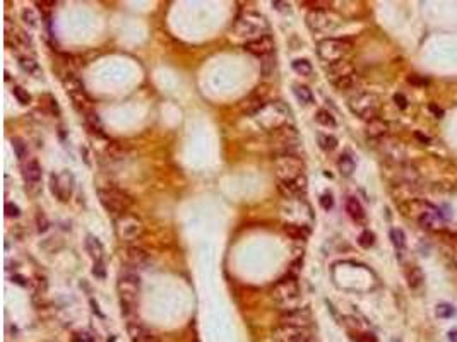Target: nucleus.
Listing matches in <instances>:
<instances>
[{
  "mask_svg": "<svg viewBox=\"0 0 457 342\" xmlns=\"http://www.w3.org/2000/svg\"><path fill=\"white\" fill-rule=\"evenodd\" d=\"M356 84H358V75H356V74L348 75V77L339 79L338 82H334V86L339 89V91H348V89H353Z\"/></svg>",
  "mask_w": 457,
  "mask_h": 342,
  "instance_id": "nucleus-35",
  "label": "nucleus"
},
{
  "mask_svg": "<svg viewBox=\"0 0 457 342\" xmlns=\"http://www.w3.org/2000/svg\"><path fill=\"white\" fill-rule=\"evenodd\" d=\"M394 101H396V104H398L401 110H404L406 106H408V99H406L404 94H399V93L394 94Z\"/></svg>",
  "mask_w": 457,
  "mask_h": 342,
  "instance_id": "nucleus-47",
  "label": "nucleus"
},
{
  "mask_svg": "<svg viewBox=\"0 0 457 342\" xmlns=\"http://www.w3.org/2000/svg\"><path fill=\"white\" fill-rule=\"evenodd\" d=\"M278 188L284 199H295V197H298V195L305 194V190H307V178H305V175H303V177L296 178L295 182H291V183L279 182Z\"/></svg>",
  "mask_w": 457,
  "mask_h": 342,
  "instance_id": "nucleus-19",
  "label": "nucleus"
},
{
  "mask_svg": "<svg viewBox=\"0 0 457 342\" xmlns=\"http://www.w3.org/2000/svg\"><path fill=\"white\" fill-rule=\"evenodd\" d=\"M406 279H408V284L409 288L416 289L418 286L423 284V270H421L418 265H409L408 269H406Z\"/></svg>",
  "mask_w": 457,
  "mask_h": 342,
  "instance_id": "nucleus-26",
  "label": "nucleus"
},
{
  "mask_svg": "<svg viewBox=\"0 0 457 342\" xmlns=\"http://www.w3.org/2000/svg\"><path fill=\"white\" fill-rule=\"evenodd\" d=\"M84 245H86V251L89 253V256L94 260V262H101L103 259V245L101 241H99L96 236L93 234H88L86 236V241H84Z\"/></svg>",
  "mask_w": 457,
  "mask_h": 342,
  "instance_id": "nucleus-24",
  "label": "nucleus"
},
{
  "mask_svg": "<svg viewBox=\"0 0 457 342\" xmlns=\"http://www.w3.org/2000/svg\"><path fill=\"white\" fill-rule=\"evenodd\" d=\"M269 34V23L257 12H243L237 17L232 26V36L240 41H254Z\"/></svg>",
  "mask_w": 457,
  "mask_h": 342,
  "instance_id": "nucleus-1",
  "label": "nucleus"
},
{
  "mask_svg": "<svg viewBox=\"0 0 457 342\" xmlns=\"http://www.w3.org/2000/svg\"><path fill=\"white\" fill-rule=\"evenodd\" d=\"M271 294H273V300L279 306H283L284 311H288V310L298 308L301 291H300V284L295 275H286V277L278 281V284L274 286V289Z\"/></svg>",
  "mask_w": 457,
  "mask_h": 342,
  "instance_id": "nucleus-5",
  "label": "nucleus"
},
{
  "mask_svg": "<svg viewBox=\"0 0 457 342\" xmlns=\"http://www.w3.org/2000/svg\"><path fill=\"white\" fill-rule=\"evenodd\" d=\"M293 91H295V96H296V99H298L300 103H303V104H310V103L314 101V94H312V91H310V88H307V86L296 84L295 88H293Z\"/></svg>",
  "mask_w": 457,
  "mask_h": 342,
  "instance_id": "nucleus-31",
  "label": "nucleus"
},
{
  "mask_svg": "<svg viewBox=\"0 0 457 342\" xmlns=\"http://www.w3.org/2000/svg\"><path fill=\"white\" fill-rule=\"evenodd\" d=\"M390 240H392V243L398 250H403L406 246V236L401 229H390Z\"/></svg>",
  "mask_w": 457,
  "mask_h": 342,
  "instance_id": "nucleus-38",
  "label": "nucleus"
},
{
  "mask_svg": "<svg viewBox=\"0 0 457 342\" xmlns=\"http://www.w3.org/2000/svg\"><path fill=\"white\" fill-rule=\"evenodd\" d=\"M382 140V145H380V151H382V154L387 158L389 161H394V163H399V161H403L404 158V151H403V145H401L399 142H396V140L392 139H380Z\"/></svg>",
  "mask_w": 457,
  "mask_h": 342,
  "instance_id": "nucleus-21",
  "label": "nucleus"
},
{
  "mask_svg": "<svg viewBox=\"0 0 457 342\" xmlns=\"http://www.w3.org/2000/svg\"><path fill=\"white\" fill-rule=\"evenodd\" d=\"M353 45L341 38H325L317 45L319 57L327 63H336L344 60V57L351 52Z\"/></svg>",
  "mask_w": 457,
  "mask_h": 342,
  "instance_id": "nucleus-9",
  "label": "nucleus"
},
{
  "mask_svg": "<svg viewBox=\"0 0 457 342\" xmlns=\"http://www.w3.org/2000/svg\"><path fill=\"white\" fill-rule=\"evenodd\" d=\"M50 188H52L53 195L62 202H67L69 197L72 195L74 188V177L69 171H62L58 175H52L50 177Z\"/></svg>",
  "mask_w": 457,
  "mask_h": 342,
  "instance_id": "nucleus-13",
  "label": "nucleus"
},
{
  "mask_svg": "<svg viewBox=\"0 0 457 342\" xmlns=\"http://www.w3.org/2000/svg\"><path fill=\"white\" fill-rule=\"evenodd\" d=\"M84 120H86V125H88V129L89 130H93V132H96L98 135H103V132H101V120H99V117L96 113H89V115H86V117H84Z\"/></svg>",
  "mask_w": 457,
  "mask_h": 342,
  "instance_id": "nucleus-36",
  "label": "nucleus"
},
{
  "mask_svg": "<svg viewBox=\"0 0 457 342\" xmlns=\"http://www.w3.org/2000/svg\"><path fill=\"white\" fill-rule=\"evenodd\" d=\"M36 6L41 9V11L48 12L50 9L55 7V2H53V0H41V2H36Z\"/></svg>",
  "mask_w": 457,
  "mask_h": 342,
  "instance_id": "nucleus-48",
  "label": "nucleus"
},
{
  "mask_svg": "<svg viewBox=\"0 0 457 342\" xmlns=\"http://www.w3.org/2000/svg\"><path fill=\"white\" fill-rule=\"evenodd\" d=\"M273 7H276L278 11H284V12L289 11V4L288 2H278V0H276V2H273Z\"/></svg>",
  "mask_w": 457,
  "mask_h": 342,
  "instance_id": "nucleus-50",
  "label": "nucleus"
},
{
  "mask_svg": "<svg viewBox=\"0 0 457 342\" xmlns=\"http://www.w3.org/2000/svg\"><path fill=\"white\" fill-rule=\"evenodd\" d=\"M310 318H312V313L307 306H298V308L288 310L281 315L279 322L283 325H295V327H308L310 325Z\"/></svg>",
  "mask_w": 457,
  "mask_h": 342,
  "instance_id": "nucleus-14",
  "label": "nucleus"
},
{
  "mask_svg": "<svg viewBox=\"0 0 457 342\" xmlns=\"http://www.w3.org/2000/svg\"><path fill=\"white\" fill-rule=\"evenodd\" d=\"M243 47L252 55H257V57H269V55L274 52V39L267 34V36H262L259 39H254V41L245 43Z\"/></svg>",
  "mask_w": 457,
  "mask_h": 342,
  "instance_id": "nucleus-15",
  "label": "nucleus"
},
{
  "mask_svg": "<svg viewBox=\"0 0 457 342\" xmlns=\"http://www.w3.org/2000/svg\"><path fill=\"white\" fill-rule=\"evenodd\" d=\"M70 96V99H72V103H74V108L77 110L79 113H82L84 117H86V115H89V113H93V99L88 96V93L86 91H79V93H72V94H69Z\"/></svg>",
  "mask_w": 457,
  "mask_h": 342,
  "instance_id": "nucleus-22",
  "label": "nucleus"
},
{
  "mask_svg": "<svg viewBox=\"0 0 457 342\" xmlns=\"http://www.w3.org/2000/svg\"><path fill=\"white\" fill-rule=\"evenodd\" d=\"M41 166H39V163L36 159H29L24 163L23 166V178L24 182H26V187L31 188V187H38L39 180H41Z\"/></svg>",
  "mask_w": 457,
  "mask_h": 342,
  "instance_id": "nucleus-18",
  "label": "nucleus"
},
{
  "mask_svg": "<svg viewBox=\"0 0 457 342\" xmlns=\"http://www.w3.org/2000/svg\"><path fill=\"white\" fill-rule=\"evenodd\" d=\"M428 108H430V112H433L437 115V117H442V115H444V112H442L439 106H435V104H430Z\"/></svg>",
  "mask_w": 457,
  "mask_h": 342,
  "instance_id": "nucleus-52",
  "label": "nucleus"
},
{
  "mask_svg": "<svg viewBox=\"0 0 457 342\" xmlns=\"http://www.w3.org/2000/svg\"><path fill=\"white\" fill-rule=\"evenodd\" d=\"M348 106L356 117L370 122V120L379 117L380 99L371 93H356L349 98Z\"/></svg>",
  "mask_w": 457,
  "mask_h": 342,
  "instance_id": "nucleus-8",
  "label": "nucleus"
},
{
  "mask_svg": "<svg viewBox=\"0 0 457 342\" xmlns=\"http://www.w3.org/2000/svg\"><path fill=\"white\" fill-rule=\"evenodd\" d=\"M23 19L26 23H29V26H36V17H34L33 11H29V9H26V11L23 12Z\"/></svg>",
  "mask_w": 457,
  "mask_h": 342,
  "instance_id": "nucleus-46",
  "label": "nucleus"
},
{
  "mask_svg": "<svg viewBox=\"0 0 457 342\" xmlns=\"http://www.w3.org/2000/svg\"><path fill=\"white\" fill-rule=\"evenodd\" d=\"M273 339L276 342H312V332L308 327H295L279 324L273 329Z\"/></svg>",
  "mask_w": 457,
  "mask_h": 342,
  "instance_id": "nucleus-12",
  "label": "nucleus"
},
{
  "mask_svg": "<svg viewBox=\"0 0 457 342\" xmlns=\"http://www.w3.org/2000/svg\"><path fill=\"white\" fill-rule=\"evenodd\" d=\"M353 339L356 342H375V337L370 334H356Z\"/></svg>",
  "mask_w": 457,
  "mask_h": 342,
  "instance_id": "nucleus-49",
  "label": "nucleus"
},
{
  "mask_svg": "<svg viewBox=\"0 0 457 342\" xmlns=\"http://www.w3.org/2000/svg\"><path fill=\"white\" fill-rule=\"evenodd\" d=\"M346 212H348L351 218L356 221V223H363V221H365V210L355 197L346 199Z\"/></svg>",
  "mask_w": 457,
  "mask_h": 342,
  "instance_id": "nucleus-25",
  "label": "nucleus"
},
{
  "mask_svg": "<svg viewBox=\"0 0 457 342\" xmlns=\"http://www.w3.org/2000/svg\"><path fill=\"white\" fill-rule=\"evenodd\" d=\"M6 214L9 216V218H19V214H21V209H19L16 204L7 202L6 204Z\"/></svg>",
  "mask_w": 457,
  "mask_h": 342,
  "instance_id": "nucleus-44",
  "label": "nucleus"
},
{
  "mask_svg": "<svg viewBox=\"0 0 457 342\" xmlns=\"http://www.w3.org/2000/svg\"><path fill=\"white\" fill-rule=\"evenodd\" d=\"M449 339H450V342H457V330L449 332Z\"/></svg>",
  "mask_w": 457,
  "mask_h": 342,
  "instance_id": "nucleus-53",
  "label": "nucleus"
},
{
  "mask_svg": "<svg viewBox=\"0 0 457 342\" xmlns=\"http://www.w3.org/2000/svg\"><path fill=\"white\" fill-rule=\"evenodd\" d=\"M115 231L117 236L123 241L137 240L144 233V223L135 214H122L115 219Z\"/></svg>",
  "mask_w": 457,
  "mask_h": 342,
  "instance_id": "nucleus-10",
  "label": "nucleus"
},
{
  "mask_svg": "<svg viewBox=\"0 0 457 342\" xmlns=\"http://www.w3.org/2000/svg\"><path fill=\"white\" fill-rule=\"evenodd\" d=\"M274 168H276V177H278L281 183H291L296 178L303 177L305 163L296 153L276 154Z\"/></svg>",
  "mask_w": 457,
  "mask_h": 342,
  "instance_id": "nucleus-4",
  "label": "nucleus"
},
{
  "mask_svg": "<svg viewBox=\"0 0 457 342\" xmlns=\"http://www.w3.org/2000/svg\"><path fill=\"white\" fill-rule=\"evenodd\" d=\"M120 303H122V311L125 315L135 311V306L139 303V291H140V279L134 269H127L125 272L118 275L117 284Z\"/></svg>",
  "mask_w": 457,
  "mask_h": 342,
  "instance_id": "nucleus-2",
  "label": "nucleus"
},
{
  "mask_svg": "<svg viewBox=\"0 0 457 342\" xmlns=\"http://www.w3.org/2000/svg\"><path fill=\"white\" fill-rule=\"evenodd\" d=\"M338 168H339L343 177H351L355 168H356V164H355V161L349 154H343L338 161Z\"/></svg>",
  "mask_w": 457,
  "mask_h": 342,
  "instance_id": "nucleus-30",
  "label": "nucleus"
},
{
  "mask_svg": "<svg viewBox=\"0 0 457 342\" xmlns=\"http://www.w3.org/2000/svg\"><path fill=\"white\" fill-rule=\"evenodd\" d=\"M105 154H107V158H108V159L118 161V159H123V156H125V149H123L120 144L113 142V144H110L107 149H105Z\"/></svg>",
  "mask_w": 457,
  "mask_h": 342,
  "instance_id": "nucleus-34",
  "label": "nucleus"
},
{
  "mask_svg": "<svg viewBox=\"0 0 457 342\" xmlns=\"http://www.w3.org/2000/svg\"><path fill=\"white\" fill-rule=\"evenodd\" d=\"M125 260L130 265V269H140L151 262V256L140 246H129L127 251H125Z\"/></svg>",
  "mask_w": 457,
  "mask_h": 342,
  "instance_id": "nucleus-16",
  "label": "nucleus"
},
{
  "mask_svg": "<svg viewBox=\"0 0 457 342\" xmlns=\"http://www.w3.org/2000/svg\"><path fill=\"white\" fill-rule=\"evenodd\" d=\"M48 228H50L48 218L45 216V212L38 210V212H36V229L39 231V233H45V231H48Z\"/></svg>",
  "mask_w": 457,
  "mask_h": 342,
  "instance_id": "nucleus-41",
  "label": "nucleus"
},
{
  "mask_svg": "<svg viewBox=\"0 0 457 342\" xmlns=\"http://www.w3.org/2000/svg\"><path fill=\"white\" fill-rule=\"evenodd\" d=\"M341 19L338 14H334L329 9L322 11H310L307 14V26L314 33H329L339 26Z\"/></svg>",
  "mask_w": 457,
  "mask_h": 342,
  "instance_id": "nucleus-11",
  "label": "nucleus"
},
{
  "mask_svg": "<svg viewBox=\"0 0 457 342\" xmlns=\"http://www.w3.org/2000/svg\"><path fill=\"white\" fill-rule=\"evenodd\" d=\"M358 243H360V246H363V248H370V246L375 243V234L371 233V231H363L358 238Z\"/></svg>",
  "mask_w": 457,
  "mask_h": 342,
  "instance_id": "nucleus-40",
  "label": "nucleus"
},
{
  "mask_svg": "<svg viewBox=\"0 0 457 342\" xmlns=\"http://www.w3.org/2000/svg\"><path fill=\"white\" fill-rule=\"evenodd\" d=\"M291 117V110L286 106L283 101H271L265 103L264 108L255 115V120L262 129H265L271 134L273 130L288 125V120Z\"/></svg>",
  "mask_w": 457,
  "mask_h": 342,
  "instance_id": "nucleus-3",
  "label": "nucleus"
},
{
  "mask_svg": "<svg viewBox=\"0 0 457 342\" xmlns=\"http://www.w3.org/2000/svg\"><path fill=\"white\" fill-rule=\"evenodd\" d=\"M19 65H21V69L24 70V72H28L29 75H34V77H39L41 75V69H39L38 62L34 60V57H21L19 58Z\"/></svg>",
  "mask_w": 457,
  "mask_h": 342,
  "instance_id": "nucleus-29",
  "label": "nucleus"
},
{
  "mask_svg": "<svg viewBox=\"0 0 457 342\" xmlns=\"http://www.w3.org/2000/svg\"><path fill=\"white\" fill-rule=\"evenodd\" d=\"M353 74H356L355 67H353V63L348 62V60H341V62L327 65V77L330 79V82H333V84L338 82L339 79H344V77L353 75Z\"/></svg>",
  "mask_w": 457,
  "mask_h": 342,
  "instance_id": "nucleus-17",
  "label": "nucleus"
},
{
  "mask_svg": "<svg viewBox=\"0 0 457 342\" xmlns=\"http://www.w3.org/2000/svg\"><path fill=\"white\" fill-rule=\"evenodd\" d=\"M12 93H14V96H16V99L21 104H28L29 101H31V96H29V93L26 91V89H23V88H14L12 89Z\"/></svg>",
  "mask_w": 457,
  "mask_h": 342,
  "instance_id": "nucleus-42",
  "label": "nucleus"
},
{
  "mask_svg": "<svg viewBox=\"0 0 457 342\" xmlns=\"http://www.w3.org/2000/svg\"><path fill=\"white\" fill-rule=\"evenodd\" d=\"M293 70L296 74L300 75H305V77H308L310 74H312V63L308 62L307 58H296L293 62Z\"/></svg>",
  "mask_w": 457,
  "mask_h": 342,
  "instance_id": "nucleus-32",
  "label": "nucleus"
},
{
  "mask_svg": "<svg viewBox=\"0 0 457 342\" xmlns=\"http://www.w3.org/2000/svg\"><path fill=\"white\" fill-rule=\"evenodd\" d=\"M315 120L324 125V127H336V118L330 115L327 110H319L317 115H315Z\"/></svg>",
  "mask_w": 457,
  "mask_h": 342,
  "instance_id": "nucleus-37",
  "label": "nucleus"
},
{
  "mask_svg": "<svg viewBox=\"0 0 457 342\" xmlns=\"http://www.w3.org/2000/svg\"><path fill=\"white\" fill-rule=\"evenodd\" d=\"M320 205H322V207H324L325 210L333 209V205H334V199H333V195H330V194H324L322 197H320Z\"/></svg>",
  "mask_w": 457,
  "mask_h": 342,
  "instance_id": "nucleus-45",
  "label": "nucleus"
},
{
  "mask_svg": "<svg viewBox=\"0 0 457 342\" xmlns=\"http://www.w3.org/2000/svg\"><path fill=\"white\" fill-rule=\"evenodd\" d=\"M387 132H389V125L385 123L384 120H380L379 117L370 120V122L366 123V135H368L370 139L380 140L387 135Z\"/></svg>",
  "mask_w": 457,
  "mask_h": 342,
  "instance_id": "nucleus-23",
  "label": "nucleus"
},
{
  "mask_svg": "<svg viewBox=\"0 0 457 342\" xmlns=\"http://www.w3.org/2000/svg\"><path fill=\"white\" fill-rule=\"evenodd\" d=\"M12 147H14V153H16V156L19 159H26L28 147L21 139H12Z\"/></svg>",
  "mask_w": 457,
  "mask_h": 342,
  "instance_id": "nucleus-39",
  "label": "nucleus"
},
{
  "mask_svg": "<svg viewBox=\"0 0 457 342\" xmlns=\"http://www.w3.org/2000/svg\"><path fill=\"white\" fill-rule=\"evenodd\" d=\"M317 140H319L320 149H324V151H334L336 147H338V139H336L334 135L319 134L317 135Z\"/></svg>",
  "mask_w": 457,
  "mask_h": 342,
  "instance_id": "nucleus-33",
  "label": "nucleus"
},
{
  "mask_svg": "<svg viewBox=\"0 0 457 342\" xmlns=\"http://www.w3.org/2000/svg\"><path fill=\"white\" fill-rule=\"evenodd\" d=\"M62 84H64L65 91H67L69 94H72V93H79V91H84V84L81 82V79H79L77 75H74V74H67V75H64Z\"/></svg>",
  "mask_w": 457,
  "mask_h": 342,
  "instance_id": "nucleus-27",
  "label": "nucleus"
},
{
  "mask_svg": "<svg viewBox=\"0 0 457 342\" xmlns=\"http://www.w3.org/2000/svg\"><path fill=\"white\" fill-rule=\"evenodd\" d=\"M300 144H301V139L298 130L289 123L283 125V127L276 129L269 134V145L273 147L274 156L295 153Z\"/></svg>",
  "mask_w": 457,
  "mask_h": 342,
  "instance_id": "nucleus-6",
  "label": "nucleus"
},
{
  "mask_svg": "<svg viewBox=\"0 0 457 342\" xmlns=\"http://www.w3.org/2000/svg\"><path fill=\"white\" fill-rule=\"evenodd\" d=\"M93 274H94V275H99V277H105V269H103L101 262H96V264H94Z\"/></svg>",
  "mask_w": 457,
  "mask_h": 342,
  "instance_id": "nucleus-51",
  "label": "nucleus"
},
{
  "mask_svg": "<svg viewBox=\"0 0 457 342\" xmlns=\"http://www.w3.org/2000/svg\"><path fill=\"white\" fill-rule=\"evenodd\" d=\"M98 199H99V202H101V205L108 210V212L118 214V216L125 214V210H127L134 202L132 197H130L129 194H125L123 190H120L117 187H107V188L99 187L98 188Z\"/></svg>",
  "mask_w": 457,
  "mask_h": 342,
  "instance_id": "nucleus-7",
  "label": "nucleus"
},
{
  "mask_svg": "<svg viewBox=\"0 0 457 342\" xmlns=\"http://www.w3.org/2000/svg\"><path fill=\"white\" fill-rule=\"evenodd\" d=\"M284 233L289 236V238H293V240H307V236H308V228H305V226H301V224H291V223H288V224H284Z\"/></svg>",
  "mask_w": 457,
  "mask_h": 342,
  "instance_id": "nucleus-28",
  "label": "nucleus"
},
{
  "mask_svg": "<svg viewBox=\"0 0 457 342\" xmlns=\"http://www.w3.org/2000/svg\"><path fill=\"white\" fill-rule=\"evenodd\" d=\"M127 332L132 342H159V339L153 332L144 329L142 325L135 324V322H129L127 324Z\"/></svg>",
  "mask_w": 457,
  "mask_h": 342,
  "instance_id": "nucleus-20",
  "label": "nucleus"
},
{
  "mask_svg": "<svg viewBox=\"0 0 457 342\" xmlns=\"http://www.w3.org/2000/svg\"><path fill=\"white\" fill-rule=\"evenodd\" d=\"M454 311L455 310L447 303H440L437 306V316H440V318H449V316L454 315Z\"/></svg>",
  "mask_w": 457,
  "mask_h": 342,
  "instance_id": "nucleus-43",
  "label": "nucleus"
}]
</instances>
